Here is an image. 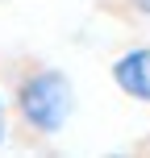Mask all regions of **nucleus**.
<instances>
[{
  "mask_svg": "<svg viewBox=\"0 0 150 158\" xmlns=\"http://www.w3.org/2000/svg\"><path fill=\"white\" fill-rule=\"evenodd\" d=\"M4 137H8V112H4V100H0V146H4Z\"/></svg>",
  "mask_w": 150,
  "mask_h": 158,
  "instance_id": "3",
  "label": "nucleus"
},
{
  "mask_svg": "<svg viewBox=\"0 0 150 158\" xmlns=\"http://www.w3.org/2000/svg\"><path fill=\"white\" fill-rule=\"evenodd\" d=\"M13 108H17V117H21V125L29 129V133L54 137V133L67 129V121H71V112H75V87H71V79H67V71L38 67V71L21 75L17 96H13Z\"/></svg>",
  "mask_w": 150,
  "mask_h": 158,
  "instance_id": "1",
  "label": "nucleus"
},
{
  "mask_svg": "<svg viewBox=\"0 0 150 158\" xmlns=\"http://www.w3.org/2000/svg\"><path fill=\"white\" fill-rule=\"evenodd\" d=\"M113 83L129 96V100L150 104V46H134L113 63Z\"/></svg>",
  "mask_w": 150,
  "mask_h": 158,
  "instance_id": "2",
  "label": "nucleus"
},
{
  "mask_svg": "<svg viewBox=\"0 0 150 158\" xmlns=\"http://www.w3.org/2000/svg\"><path fill=\"white\" fill-rule=\"evenodd\" d=\"M134 8H138L142 17H150V0H134Z\"/></svg>",
  "mask_w": 150,
  "mask_h": 158,
  "instance_id": "4",
  "label": "nucleus"
}]
</instances>
